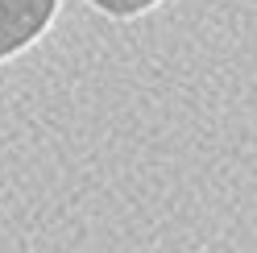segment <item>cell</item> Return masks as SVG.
Wrapping results in <instances>:
<instances>
[{
	"label": "cell",
	"mask_w": 257,
	"mask_h": 253,
	"mask_svg": "<svg viewBox=\"0 0 257 253\" xmlns=\"http://www.w3.org/2000/svg\"><path fill=\"white\" fill-rule=\"evenodd\" d=\"M58 0H0V62L25 50L54 21Z\"/></svg>",
	"instance_id": "obj_1"
},
{
	"label": "cell",
	"mask_w": 257,
	"mask_h": 253,
	"mask_svg": "<svg viewBox=\"0 0 257 253\" xmlns=\"http://www.w3.org/2000/svg\"><path fill=\"white\" fill-rule=\"evenodd\" d=\"M100 13H108V17L116 21H128V17H141V13H150L154 5H162V0H91Z\"/></svg>",
	"instance_id": "obj_2"
}]
</instances>
